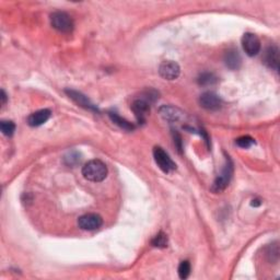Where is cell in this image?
Listing matches in <instances>:
<instances>
[{
  "instance_id": "obj_20",
  "label": "cell",
  "mask_w": 280,
  "mask_h": 280,
  "mask_svg": "<svg viewBox=\"0 0 280 280\" xmlns=\"http://www.w3.org/2000/svg\"><path fill=\"white\" fill-rule=\"evenodd\" d=\"M189 274H191V264L188 261H183L178 266V276L181 279H186Z\"/></svg>"
},
{
  "instance_id": "obj_18",
  "label": "cell",
  "mask_w": 280,
  "mask_h": 280,
  "mask_svg": "<svg viewBox=\"0 0 280 280\" xmlns=\"http://www.w3.org/2000/svg\"><path fill=\"white\" fill-rule=\"evenodd\" d=\"M0 129H1V133L4 136L11 137L14 134L15 125L11 120H2L1 123H0Z\"/></svg>"
},
{
  "instance_id": "obj_4",
  "label": "cell",
  "mask_w": 280,
  "mask_h": 280,
  "mask_svg": "<svg viewBox=\"0 0 280 280\" xmlns=\"http://www.w3.org/2000/svg\"><path fill=\"white\" fill-rule=\"evenodd\" d=\"M153 158H155L157 166L165 173H170L176 168L175 163L173 162L170 156L161 147H155V149H153Z\"/></svg>"
},
{
  "instance_id": "obj_24",
  "label": "cell",
  "mask_w": 280,
  "mask_h": 280,
  "mask_svg": "<svg viewBox=\"0 0 280 280\" xmlns=\"http://www.w3.org/2000/svg\"><path fill=\"white\" fill-rule=\"evenodd\" d=\"M0 99H1V105L4 107L7 103V99H8L6 92H4V90H1V92H0Z\"/></svg>"
},
{
  "instance_id": "obj_16",
  "label": "cell",
  "mask_w": 280,
  "mask_h": 280,
  "mask_svg": "<svg viewBox=\"0 0 280 280\" xmlns=\"http://www.w3.org/2000/svg\"><path fill=\"white\" fill-rule=\"evenodd\" d=\"M197 82L200 86H213L218 82V77L213 72H203L197 78Z\"/></svg>"
},
{
  "instance_id": "obj_9",
  "label": "cell",
  "mask_w": 280,
  "mask_h": 280,
  "mask_svg": "<svg viewBox=\"0 0 280 280\" xmlns=\"http://www.w3.org/2000/svg\"><path fill=\"white\" fill-rule=\"evenodd\" d=\"M131 110H133L137 120L139 123H145L146 116L150 112V103L142 98L137 99L131 104Z\"/></svg>"
},
{
  "instance_id": "obj_3",
  "label": "cell",
  "mask_w": 280,
  "mask_h": 280,
  "mask_svg": "<svg viewBox=\"0 0 280 280\" xmlns=\"http://www.w3.org/2000/svg\"><path fill=\"white\" fill-rule=\"evenodd\" d=\"M51 24L61 33H70L73 30V20L64 11H56L51 15Z\"/></svg>"
},
{
  "instance_id": "obj_22",
  "label": "cell",
  "mask_w": 280,
  "mask_h": 280,
  "mask_svg": "<svg viewBox=\"0 0 280 280\" xmlns=\"http://www.w3.org/2000/svg\"><path fill=\"white\" fill-rule=\"evenodd\" d=\"M65 161L68 166H75L78 162H80V156L77 152H69L65 157Z\"/></svg>"
},
{
  "instance_id": "obj_25",
  "label": "cell",
  "mask_w": 280,
  "mask_h": 280,
  "mask_svg": "<svg viewBox=\"0 0 280 280\" xmlns=\"http://www.w3.org/2000/svg\"><path fill=\"white\" fill-rule=\"evenodd\" d=\"M251 205L253 206V207H258V206L262 205V202H261L260 199H253Z\"/></svg>"
},
{
  "instance_id": "obj_7",
  "label": "cell",
  "mask_w": 280,
  "mask_h": 280,
  "mask_svg": "<svg viewBox=\"0 0 280 280\" xmlns=\"http://www.w3.org/2000/svg\"><path fill=\"white\" fill-rule=\"evenodd\" d=\"M160 76L166 80H175L181 75V68L178 64L173 60L163 61L159 67Z\"/></svg>"
},
{
  "instance_id": "obj_14",
  "label": "cell",
  "mask_w": 280,
  "mask_h": 280,
  "mask_svg": "<svg viewBox=\"0 0 280 280\" xmlns=\"http://www.w3.org/2000/svg\"><path fill=\"white\" fill-rule=\"evenodd\" d=\"M225 66L231 70H236L239 69L241 64H242V58L240 53L234 49H231L225 52L224 57Z\"/></svg>"
},
{
  "instance_id": "obj_19",
  "label": "cell",
  "mask_w": 280,
  "mask_h": 280,
  "mask_svg": "<svg viewBox=\"0 0 280 280\" xmlns=\"http://www.w3.org/2000/svg\"><path fill=\"white\" fill-rule=\"evenodd\" d=\"M267 257L271 263L276 264L279 260V247L278 243H273L267 251Z\"/></svg>"
},
{
  "instance_id": "obj_11",
  "label": "cell",
  "mask_w": 280,
  "mask_h": 280,
  "mask_svg": "<svg viewBox=\"0 0 280 280\" xmlns=\"http://www.w3.org/2000/svg\"><path fill=\"white\" fill-rule=\"evenodd\" d=\"M159 112L163 118L168 121H172V123L181 121L185 117V113H183L181 110L174 107H170V105H163V107L160 108Z\"/></svg>"
},
{
  "instance_id": "obj_10",
  "label": "cell",
  "mask_w": 280,
  "mask_h": 280,
  "mask_svg": "<svg viewBox=\"0 0 280 280\" xmlns=\"http://www.w3.org/2000/svg\"><path fill=\"white\" fill-rule=\"evenodd\" d=\"M66 93L73 102H76L79 105V107L89 111H93V112H99V110L96 105L90 101L88 97L84 96V94H82L81 92L75 91V90H66Z\"/></svg>"
},
{
  "instance_id": "obj_12",
  "label": "cell",
  "mask_w": 280,
  "mask_h": 280,
  "mask_svg": "<svg viewBox=\"0 0 280 280\" xmlns=\"http://www.w3.org/2000/svg\"><path fill=\"white\" fill-rule=\"evenodd\" d=\"M264 62L267 67L278 71L279 69V50L277 46H269L264 54Z\"/></svg>"
},
{
  "instance_id": "obj_13",
  "label": "cell",
  "mask_w": 280,
  "mask_h": 280,
  "mask_svg": "<svg viewBox=\"0 0 280 280\" xmlns=\"http://www.w3.org/2000/svg\"><path fill=\"white\" fill-rule=\"evenodd\" d=\"M52 112L50 110L43 109L31 114L28 117V124L31 127H39V126L45 124L50 119Z\"/></svg>"
},
{
  "instance_id": "obj_21",
  "label": "cell",
  "mask_w": 280,
  "mask_h": 280,
  "mask_svg": "<svg viewBox=\"0 0 280 280\" xmlns=\"http://www.w3.org/2000/svg\"><path fill=\"white\" fill-rule=\"evenodd\" d=\"M235 144L240 148H243V149H247V148H250L254 145L255 141L250 136H242L235 140Z\"/></svg>"
},
{
  "instance_id": "obj_1",
  "label": "cell",
  "mask_w": 280,
  "mask_h": 280,
  "mask_svg": "<svg viewBox=\"0 0 280 280\" xmlns=\"http://www.w3.org/2000/svg\"><path fill=\"white\" fill-rule=\"evenodd\" d=\"M82 175L90 182H102L108 176V167L101 160H91L82 168Z\"/></svg>"
},
{
  "instance_id": "obj_5",
  "label": "cell",
  "mask_w": 280,
  "mask_h": 280,
  "mask_svg": "<svg viewBox=\"0 0 280 280\" xmlns=\"http://www.w3.org/2000/svg\"><path fill=\"white\" fill-rule=\"evenodd\" d=\"M242 47L247 56L254 57L261 52L262 44L257 35L253 33H245L242 38Z\"/></svg>"
},
{
  "instance_id": "obj_23",
  "label": "cell",
  "mask_w": 280,
  "mask_h": 280,
  "mask_svg": "<svg viewBox=\"0 0 280 280\" xmlns=\"http://www.w3.org/2000/svg\"><path fill=\"white\" fill-rule=\"evenodd\" d=\"M181 136H179L177 133H174V144L177 146L178 151L182 150V140H181Z\"/></svg>"
},
{
  "instance_id": "obj_15",
  "label": "cell",
  "mask_w": 280,
  "mask_h": 280,
  "mask_svg": "<svg viewBox=\"0 0 280 280\" xmlns=\"http://www.w3.org/2000/svg\"><path fill=\"white\" fill-rule=\"evenodd\" d=\"M109 116H110V118L112 119L113 123L115 125H117L118 127L120 128H123L124 130H134L135 129V125L134 124H131L130 121L128 120H126L125 118L123 117H120V116L117 114V113H115V112H110L109 113Z\"/></svg>"
},
{
  "instance_id": "obj_6",
  "label": "cell",
  "mask_w": 280,
  "mask_h": 280,
  "mask_svg": "<svg viewBox=\"0 0 280 280\" xmlns=\"http://www.w3.org/2000/svg\"><path fill=\"white\" fill-rule=\"evenodd\" d=\"M102 224V217L98 214H86L78 219V225L81 230L93 231L101 228Z\"/></svg>"
},
{
  "instance_id": "obj_2",
  "label": "cell",
  "mask_w": 280,
  "mask_h": 280,
  "mask_svg": "<svg viewBox=\"0 0 280 280\" xmlns=\"http://www.w3.org/2000/svg\"><path fill=\"white\" fill-rule=\"evenodd\" d=\"M232 175H233V163H232L230 157L226 156L225 165L223 168V172H221L220 175L215 179L213 187H211V191L216 194L224 192L230 184Z\"/></svg>"
},
{
  "instance_id": "obj_8",
  "label": "cell",
  "mask_w": 280,
  "mask_h": 280,
  "mask_svg": "<svg viewBox=\"0 0 280 280\" xmlns=\"http://www.w3.org/2000/svg\"><path fill=\"white\" fill-rule=\"evenodd\" d=\"M200 107L207 111H218L223 107V100L215 92H205L199 98Z\"/></svg>"
},
{
  "instance_id": "obj_17",
  "label": "cell",
  "mask_w": 280,
  "mask_h": 280,
  "mask_svg": "<svg viewBox=\"0 0 280 280\" xmlns=\"http://www.w3.org/2000/svg\"><path fill=\"white\" fill-rule=\"evenodd\" d=\"M151 243L153 246L158 247V248L168 247V235L166 233H163V232H160V233H158L155 237H153Z\"/></svg>"
}]
</instances>
